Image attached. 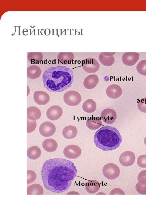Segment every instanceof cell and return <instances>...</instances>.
<instances>
[{
	"instance_id": "30bf717a",
	"label": "cell",
	"mask_w": 146,
	"mask_h": 219,
	"mask_svg": "<svg viewBox=\"0 0 146 219\" xmlns=\"http://www.w3.org/2000/svg\"><path fill=\"white\" fill-rule=\"evenodd\" d=\"M101 119L104 122L109 124L113 123L117 118V113L113 109L106 108L101 113Z\"/></svg>"
},
{
	"instance_id": "9c48e42d",
	"label": "cell",
	"mask_w": 146,
	"mask_h": 219,
	"mask_svg": "<svg viewBox=\"0 0 146 219\" xmlns=\"http://www.w3.org/2000/svg\"><path fill=\"white\" fill-rule=\"evenodd\" d=\"M135 159V155L133 152L126 151L121 154L119 157V161L123 166L129 167L134 163Z\"/></svg>"
},
{
	"instance_id": "cb8c5ba5",
	"label": "cell",
	"mask_w": 146,
	"mask_h": 219,
	"mask_svg": "<svg viewBox=\"0 0 146 219\" xmlns=\"http://www.w3.org/2000/svg\"><path fill=\"white\" fill-rule=\"evenodd\" d=\"M96 108V103L91 99L87 100L83 103L82 105V108L83 111L88 113H91L94 112Z\"/></svg>"
},
{
	"instance_id": "4dcf8cb0",
	"label": "cell",
	"mask_w": 146,
	"mask_h": 219,
	"mask_svg": "<svg viewBox=\"0 0 146 219\" xmlns=\"http://www.w3.org/2000/svg\"><path fill=\"white\" fill-rule=\"evenodd\" d=\"M137 107L141 111L146 113V97L142 98L138 101Z\"/></svg>"
},
{
	"instance_id": "4316f807",
	"label": "cell",
	"mask_w": 146,
	"mask_h": 219,
	"mask_svg": "<svg viewBox=\"0 0 146 219\" xmlns=\"http://www.w3.org/2000/svg\"><path fill=\"white\" fill-rule=\"evenodd\" d=\"M43 55L41 52H29L27 58L29 62L31 64H38L43 59Z\"/></svg>"
},
{
	"instance_id": "e0dca14e",
	"label": "cell",
	"mask_w": 146,
	"mask_h": 219,
	"mask_svg": "<svg viewBox=\"0 0 146 219\" xmlns=\"http://www.w3.org/2000/svg\"><path fill=\"white\" fill-rule=\"evenodd\" d=\"M74 58V55L72 52H60L57 57L58 62L64 64H71Z\"/></svg>"
},
{
	"instance_id": "d590c367",
	"label": "cell",
	"mask_w": 146,
	"mask_h": 219,
	"mask_svg": "<svg viewBox=\"0 0 146 219\" xmlns=\"http://www.w3.org/2000/svg\"><path fill=\"white\" fill-rule=\"evenodd\" d=\"M144 143H145V145L146 146V137H145V138L144 139Z\"/></svg>"
},
{
	"instance_id": "d6986e66",
	"label": "cell",
	"mask_w": 146,
	"mask_h": 219,
	"mask_svg": "<svg viewBox=\"0 0 146 219\" xmlns=\"http://www.w3.org/2000/svg\"><path fill=\"white\" fill-rule=\"evenodd\" d=\"M41 115L40 110L36 106H30L27 109V118L29 119L36 120L39 119Z\"/></svg>"
},
{
	"instance_id": "44dd1931",
	"label": "cell",
	"mask_w": 146,
	"mask_h": 219,
	"mask_svg": "<svg viewBox=\"0 0 146 219\" xmlns=\"http://www.w3.org/2000/svg\"><path fill=\"white\" fill-rule=\"evenodd\" d=\"M42 145L44 149L49 152H52L55 151L58 147L56 141L52 139H47L43 142Z\"/></svg>"
},
{
	"instance_id": "8fae6325",
	"label": "cell",
	"mask_w": 146,
	"mask_h": 219,
	"mask_svg": "<svg viewBox=\"0 0 146 219\" xmlns=\"http://www.w3.org/2000/svg\"><path fill=\"white\" fill-rule=\"evenodd\" d=\"M63 110L58 105L50 106L47 110L46 115L49 119L54 121L58 119L62 115Z\"/></svg>"
},
{
	"instance_id": "9a60e30c",
	"label": "cell",
	"mask_w": 146,
	"mask_h": 219,
	"mask_svg": "<svg viewBox=\"0 0 146 219\" xmlns=\"http://www.w3.org/2000/svg\"><path fill=\"white\" fill-rule=\"evenodd\" d=\"M115 52H101L99 55L98 58L100 63L104 66H110L115 62L113 55Z\"/></svg>"
},
{
	"instance_id": "d4e9b609",
	"label": "cell",
	"mask_w": 146,
	"mask_h": 219,
	"mask_svg": "<svg viewBox=\"0 0 146 219\" xmlns=\"http://www.w3.org/2000/svg\"><path fill=\"white\" fill-rule=\"evenodd\" d=\"M41 151L39 148L36 146H33L29 148L27 150L28 157L31 159L36 160L41 156Z\"/></svg>"
},
{
	"instance_id": "277c9868",
	"label": "cell",
	"mask_w": 146,
	"mask_h": 219,
	"mask_svg": "<svg viewBox=\"0 0 146 219\" xmlns=\"http://www.w3.org/2000/svg\"><path fill=\"white\" fill-rule=\"evenodd\" d=\"M104 176L109 180H114L117 178L120 174V170L119 167L113 163L106 164L102 169Z\"/></svg>"
},
{
	"instance_id": "4fadbf2b",
	"label": "cell",
	"mask_w": 146,
	"mask_h": 219,
	"mask_svg": "<svg viewBox=\"0 0 146 219\" xmlns=\"http://www.w3.org/2000/svg\"><path fill=\"white\" fill-rule=\"evenodd\" d=\"M33 99L39 105H43L47 104L50 100V96L46 92L42 91L35 92L33 95Z\"/></svg>"
},
{
	"instance_id": "f546056e",
	"label": "cell",
	"mask_w": 146,
	"mask_h": 219,
	"mask_svg": "<svg viewBox=\"0 0 146 219\" xmlns=\"http://www.w3.org/2000/svg\"><path fill=\"white\" fill-rule=\"evenodd\" d=\"M36 120H31L27 118V133L33 131L36 129Z\"/></svg>"
},
{
	"instance_id": "3957f363",
	"label": "cell",
	"mask_w": 146,
	"mask_h": 219,
	"mask_svg": "<svg viewBox=\"0 0 146 219\" xmlns=\"http://www.w3.org/2000/svg\"><path fill=\"white\" fill-rule=\"evenodd\" d=\"M122 141L119 131L109 126L102 127L94 136V142L96 147L104 151L114 150L120 145Z\"/></svg>"
},
{
	"instance_id": "8992f818",
	"label": "cell",
	"mask_w": 146,
	"mask_h": 219,
	"mask_svg": "<svg viewBox=\"0 0 146 219\" xmlns=\"http://www.w3.org/2000/svg\"><path fill=\"white\" fill-rule=\"evenodd\" d=\"M81 66L85 71L89 73H95L100 68V64L97 60L91 58L82 60Z\"/></svg>"
},
{
	"instance_id": "52a82bcc",
	"label": "cell",
	"mask_w": 146,
	"mask_h": 219,
	"mask_svg": "<svg viewBox=\"0 0 146 219\" xmlns=\"http://www.w3.org/2000/svg\"><path fill=\"white\" fill-rule=\"evenodd\" d=\"M82 151L77 145H70L66 146L64 149L63 153L67 158L71 159H76L81 155Z\"/></svg>"
},
{
	"instance_id": "5bb4252c",
	"label": "cell",
	"mask_w": 146,
	"mask_h": 219,
	"mask_svg": "<svg viewBox=\"0 0 146 219\" xmlns=\"http://www.w3.org/2000/svg\"><path fill=\"white\" fill-rule=\"evenodd\" d=\"M106 93L108 96L112 99H116L120 97L122 93L121 88L116 84L109 85L107 88Z\"/></svg>"
},
{
	"instance_id": "d6a6232c",
	"label": "cell",
	"mask_w": 146,
	"mask_h": 219,
	"mask_svg": "<svg viewBox=\"0 0 146 219\" xmlns=\"http://www.w3.org/2000/svg\"><path fill=\"white\" fill-rule=\"evenodd\" d=\"M138 165L142 168H146V155H140L137 160Z\"/></svg>"
},
{
	"instance_id": "484cf974",
	"label": "cell",
	"mask_w": 146,
	"mask_h": 219,
	"mask_svg": "<svg viewBox=\"0 0 146 219\" xmlns=\"http://www.w3.org/2000/svg\"><path fill=\"white\" fill-rule=\"evenodd\" d=\"M43 190L42 186L38 184H34L27 187V194H42Z\"/></svg>"
},
{
	"instance_id": "2e32d148",
	"label": "cell",
	"mask_w": 146,
	"mask_h": 219,
	"mask_svg": "<svg viewBox=\"0 0 146 219\" xmlns=\"http://www.w3.org/2000/svg\"><path fill=\"white\" fill-rule=\"evenodd\" d=\"M99 79L97 75L95 74L89 75L84 79L83 84L84 87L88 89H92L97 85Z\"/></svg>"
},
{
	"instance_id": "f1b7e54d",
	"label": "cell",
	"mask_w": 146,
	"mask_h": 219,
	"mask_svg": "<svg viewBox=\"0 0 146 219\" xmlns=\"http://www.w3.org/2000/svg\"><path fill=\"white\" fill-rule=\"evenodd\" d=\"M27 185L31 184L35 181L36 179V175L33 171L28 170L27 171Z\"/></svg>"
},
{
	"instance_id": "e575fe53",
	"label": "cell",
	"mask_w": 146,
	"mask_h": 219,
	"mask_svg": "<svg viewBox=\"0 0 146 219\" xmlns=\"http://www.w3.org/2000/svg\"><path fill=\"white\" fill-rule=\"evenodd\" d=\"M110 194H125V193L121 189L115 188L112 190L110 192Z\"/></svg>"
},
{
	"instance_id": "83f0119b",
	"label": "cell",
	"mask_w": 146,
	"mask_h": 219,
	"mask_svg": "<svg viewBox=\"0 0 146 219\" xmlns=\"http://www.w3.org/2000/svg\"><path fill=\"white\" fill-rule=\"evenodd\" d=\"M136 69L140 74L146 76V60L140 61L136 66Z\"/></svg>"
},
{
	"instance_id": "7c38bea8",
	"label": "cell",
	"mask_w": 146,
	"mask_h": 219,
	"mask_svg": "<svg viewBox=\"0 0 146 219\" xmlns=\"http://www.w3.org/2000/svg\"><path fill=\"white\" fill-rule=\"evenodd\" d=\"M139 54L137 52H125L123 55L121 60L123 63L128 66L134 65L139 60Z\"/></svg>"
},
{
	"instance_id": "ac0fdd59",
	"label": "cell",
	"mask_w": 146,
	"mask_h": 219,
	"mask_svg": "<svg viewBox=\"0 0 146 219\" xmlns=\"http://www.w3.org/2000/svg\"><path fill=\"white\" fill-rule=\"evenodd\" d=\"M41 72L40 68L38 66L31 65L27 68V76L31 79H37L40 76Z\"/></svg>"
},
{
	"instance_id": "7a4b0ae2",
	"label": "cell",
	"mask_w": 146,
	"mask_h": 219,
	"mask_svg": "<svg viewBox=\"0 0 146 219\" xmlns=\"http://www.w3.org/2000/svg\"><path fill=\"white\" fill-rule=\"evenodd\" d=\"M74 79L72 70L64 66L50 67L44 71L42 76L44 87L51 92L67 90L72 86Z\"/></svg>"
},
{
	"instance_id": "5b68a950",
	"label": "cell",
	"mask_w": 146,
	"mask_h": 219,
	"mask_svg": "<svg viewBox=\"0 0 146 219\" xmlns=\"http://www.w3.org/2000/svg\"><path fill=\"white\" fill-rule=\"evenodd\" d=\"M64 102L68 105L74 106H77L81 102V96L77 92L70 90L66 92L63 96Z\"/></svg>"
},
{
	"instance_id": "1f68e13d",
	"label": "cell",
	"mask_w": 146,
	"mask_h": 219,
	"mask_svg": "<svg viewBox=\"0 0 146 219\" xmlns=\"http://www.w3.org/2000/svg\"><path fill=\"white\" fill-rule=\"evenodd\" d=\"M137 180L141 184L146 185V170H143L139 173L137 176Z\"/></svg>"
},
{
	"instance_id": "836d02e7",
	"label": "cell",
	"mask_w": 146,
	"mask_h": 219,
	"mask_svg": "<svg viewBox=\"0 0 146 219\" xmlns=\"http://www.w3.org/2000/svg\"><path fill=\"white\" fill-rule=\"evenodd\" d=\"M135 188L136 191L139 194H146V185H142L138 182L136 184Z\"/></svg>"
},
{
	"instance_id": "ba28073f",
	"label": "cell",
	"mask_w": 146,
	"mask_h": 219,
	"mask_svg": "<svg viewBox=\"0 0 146 219\" xmlns=\"http://www.w3.org/2000/svg\"><path fill=\"white\" fill-rule=\"evenodd\" d=\"M40 134L44 137L52 136L55 133L56 129L54 125L49 121H45L42 123L39 129Z\"/></svg>"
},
{
	"instance_id": "603a6c76",
	"label": "cell",
	"mask_w": 146,
	"mask_h": 219,
	"mask_svg": "<svg viewBox=\"0 0 146 219\" xmlns=\"http://www.w3.org/2000/svg\"><path fill=\"white\" fill-rule=\"evenodd\" d=\"M100 185L96 180H91L87 182L85 184V189L88 193L94 194L99 190Z\"/></svg>"
},
{
	"instance_id": "7402d4cb",
	"label": "cell",
	"mask_w": 146,
	"mask_h": 219,
	"mask_svg": "<svg viewBox=\"0 0 146 219\" xmlns=\"http://www.w3.org/2000/svg\"><path fill=\"white\" fill-rule=\"evenodd\" d=\"M78 133L77 128L75 127L69 125L65 127L63 129L62 134L66 139H71L75 137Z\"/></svg>"
},
{
	"instance_id": "ffe728a7",
	"label": "cell",
	"mask_w": 146,
	"mask_h": 219,
	"mask_svg": "<svg viewBox=\"0 0 146 219\" xmlns=\"http://www.w3.org/2000/svg\"><path fill=\"white\" fill-rule=\"evenodd\" d=\"M86 125L90 129L96 130L101 126L102 121L99 117L92 116L89 117L86 122Z\"/></svg>"
},
{
	"instance_id": "6da1fadb",
	"label": "cell",
	"mask_w": 146,
	"mask_h": 219,
	"mask_svg": "<svg viewBox=\"0 0 146 219\" xmlns=\"http://www.w3.org/2000/svg\"><path fill=\"white\" fill-rule=\"evenodd\" d=\"M77 170L71 161L61 158L46 161L42 167L41 176L47 190L56 193L67 190L75 177Z\"/></svg>"
}]
</instances>
